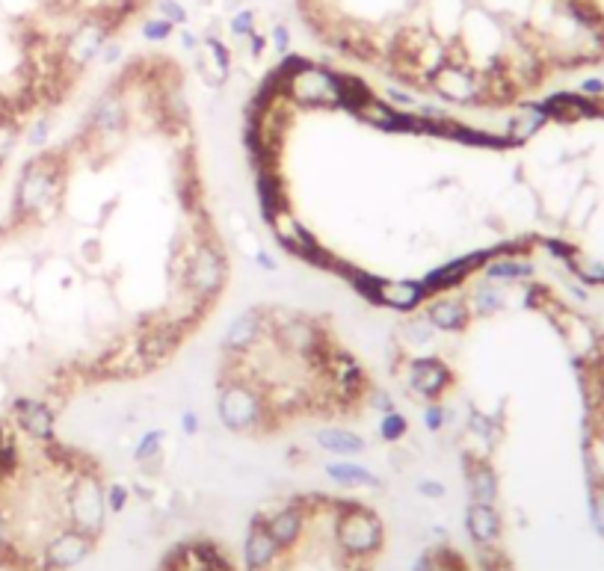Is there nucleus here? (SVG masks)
<instances>
[{
  "label": "nucleus",
  "mask_w": 604,
  "mask_h": 571,
  "mask_svg": "<svg viewBox=\"0 0 604 571\" xmlns=\"http://www.w3.org/2000/svg\"><path fill=\"white\" fill-rule=\"evenodd\" d=\"M468 429L480 438H492L495 435V427H492V415H483L480 409H471L468 412Z\"/></svg>",
  "instance_id": "47"
},
{
  "label": "nucleus",
  "mask_w": 604,
  "mask_h": 571,
  "mask_svg": "<svg viewBox=\"0 0 604 571\" xmlns=\"http://www.w3.org/2000/svg\"><path fill=\"white\" fill-rule=\"evenodd\" d=\"M465 302H468L474 320H486V317H495L507 308V290L483 279V285L471 287L465 293Z\"/></svg>",
  "instance_id": "27"
},
{
  "label": "nucleus",
  "mask_w": 604,
  "mask_h": 571,
  "mask_svg": "<svg viewBox=\"0 0 604 571\" xmlns=\"http://www.w3.org/2000/svg\"><path fill=\"white\" fill-rule=\"evenodd\" d=\"M279 557H282V551L273 542V536L267 533L264 512H258L249 521V530H246V539H243V563H246V571H270L276 566Z\"/></svg>",
  "instance_id": "19"
},
{
  "label": "nucleus",
  "mask_w": 604,
  "mask_h": 571,
  "mask_svg": "<svg viewBox=\"0 0 604 571\" xmlns=\"http://www.w3.org/2000/svg\"><path fill=\"white\" fill-rule=\"evenodd\" d=\"M217 415H220V424L228 432L246 435V432L264 429V421L270 418V406H267V397L258 391V385H252L249 379L234 376L231 382L220 385Z\"/></svg>",
  "instance_id": "3"
},
{
  "label": "nucleus",
  "mask_w": 604,
  "mask_h": 571,
  "mask_svg": "<svg viewBox=\"0 0 604 571\" xmlns=\"http://www.w3.org/2000/svg\"><path fill=\"white\" fill-rule=\"evenodd\" d=\"M421 311L427 314V320L442 335H462L471 326V320H474L465 296H453V293H442V296L427 299Z\"/></svg>",
  "instance_id": "18"
},
{
  "label": "nucleus",
  "mask_w": 604,
  "mask_h": 571,
  "mask_svg": "<svg viewBox=\"0 0 604 571\" xmlns=\"http://www.w3.org/2000/svg\"><path fill=\"white\" fill-rule=\"evenodd\" d=\"M326 477L344 489H382V480L371 468L353 462V459H341V462H329L326 468Z\"/></svg>",
  "instance_id": "26"
},
{
  "label": "nucleus",
  "mask_w": 604,
  "mask_h": 571,
  "mask_svg": "<svg viewBox=\"0 0 604 571\" xmlns=\"http://www.w3.org/2000/svg\"><path fill=\"white\" fill-rule=\"evenodd\" d=\"M314 441L320 450L332 453V456H344V459H353V456H362L368 450V441L353 432V429L344 427H323L314 432Z\"/></svg>",
  "instance_id": "25"
},
{
  "label": "nucleus",
  "mask_w": 604,
  "mask_h": 571,
  "mask_svg": "<svg viewBox=\"0 0 604 571\" xmlns=\"http://www.w3.org/2000/svg\"><path fill=\"white\" fill-rule=\"evenodd\" d=\"M246 42H249V54H252L255 60H261V57H264V51L270 48V39H267V33H258V30H255V33H252V36H249Z\"/></svg>",
  "instance_id": "50"
},
{
  "label": "nucleus",
  "mask_w": 604,
  "mask_h": 571,
  "mask_svg": "<svg viewBox=\"0 0 604 571\" xmlns=\"http://www.w3.org/2000/svg\"><path fill=\"white\" fill-rule=\"evenodd\" d=\"M462 474H465V489L471 500L477 503H495L498 500V471L492 468V462L474 456V453H465L462 456Z\"/></svg>",
  "instance_id": "23"
},
{
  "label": "nucleus",
  "mask_w": 604,
  "mask_h": 571,
  "mask_svg": "<svg viewBox=\"0 0 604 571\" xmlns=\"http://www.w3.org/2000/svg\"><path fill=\"white\" fill-rule=\"evenodd\" d=\"M264 524L267 533L273 536V542L279 545L282 554L294 551L300 545L302 533H305V506L300 503H285L276 512H264Z\"/></svg>",
  "instance_id": "20"
},
{
  "label": "nucleus",
  "mask_w": 604,
  "mask_h": 571,
  "mask_svg": "<svg viewBox=\"0 0 604 571\" xmlns=\"http://www.w3.org/2000/svg\"><path fill=\"white\" fill-rule=\"evenodd\" d=\"M273 228V237H276V243L285 249V252H291L294 258H300L305 264H311V267H317V270H326V273H332V267H335V255L326 249V246H320V240L302 225L297 222L291 211H285V214L276 216V222L270 225Z\"/></svg>",
  "instance_id": "10"
},
{
  "label": "nucleus",
  "mask_w": 604,
  "mask_h": 571,
  "mask_svg": "<svg viewBox=\"0 0 604 571\" xmlns=\"http://www.w3.org/2000/svg\"><path fill=\"white\" fill-rule=\"evenodd\" d=\"M368 406H371L377 415H388V412H394V409H397L394 397H391L385 388H371V391H368Z\"/></svg>",
  "instance_id": "46"
},
{
  "label": "nucleus",
  "mask_w": 604,
  "mask_h": 571,
  "mask_svg": "<svg viewBox=\"0 0 604 571\" xmlns=\"http://www.w3.org/2000/svg\"><path fill=\"white\" fill-rule=\"evenodd\" d=\"M95 551V536L77 530V527H60L45 548L36 557V569L39 571H72L83 560H89V554Z\"/></svg>",
  "instance_id": "11"
},
{
  "label": "nucleus",
  "mask_w": 604,
  "mask_h": 571,
  "mask_svg": "<svg viewBox=\"0 0 604 571\" xmlns=\"http://www.w3.org/2000/svg\"><path fill=\"white\" fill-rule=\"evenodd\" d=\"M226 27L228 33H231V39H249L258 30V12L249 9V6H243V9H237V12L228 15Z\"/></svg>",
  "instance_id": "35"
},
{
  "label": "nucleus",
  "mask_w": 604,
  "mask_h": 571,
  "mask_svg": "<svg viewBox=\"0 0 604 571\" xmlns=\"http://www.w3.org/2000/svg\"><path fill=\"white\" fill-rule=\"evenodd\" d=\"M187 571H193V569H187Z\"/></svg>",
  "instance_id": "56"
},
{
  "label": "nucleus",
  "mask_w": 604,
  "mask_h": 571,
  "mask_svg": "<svg viewBox=\"0 0 604 571\" xmlns=\"http://www.w3.org/2000/svg\"><path fill=\"white\" fill-rule=\"evenodd\" d=\"M270 335V317L264 308H246L240 311L223 332V350L231 356H246L258 350V344Z\"/></svg>",
  "instance_id": "17"
},
{
  "label": "nucleus",
  "mask_w": 604,
  "mask_h": 571,
  "mask_svg": "<svg viewBox=\"0 0 604 571\" xmlns=\"http://www.w3.org/2000/svg\"><path fill=\"white\" fill-rule=\"evenodd\" d=\"M18 140H21V128H18L15 116H3L0 119V166L12 157Z\"/></svg>",
  "instance_id": "37"
},
{
  "label": "nucleus",
  "mask_w": 604,
  "mask_h": 571,
  "mask_svg": "<svg viewBox=\"0 0 604 571\" xmlns=\"http://www.w3.org/2000/svg\"><path fill=\"white\" fill-rule=\"evenodd\" d=\"M285 101L308 107V110H338L341 95H338V72L320 63H308L302 72H297L285 83Z\"/></svg>",
  "instance_id": "8"
},
{
  "label": "nucleus",
  "mask_w": 604,
  "mask_h": 571,
  "mask_svg": "<svg viewBox=\"0 0 604 571\" xmlns=\"http://www.w3.org/2000/svg\"><path fill=\"white\" fill-rule=\"evenodd\" d=\"M178 42H181V48H184L187 54H196L199 45H202V39H199L190 27H178Z\"/></svg>",
  "instance_id": "49"
},
{
  "label": "nucleus",
  "mask_w": 604,
  "mask_h": 571,
  "mask_svg": "<svg viewBox=\"0 0 604 571\" xmlns=\"http://www.w3.org/2000/svg\"><path fill=\"white\" fill-rule=\"evenodd\" d=\"M98 60H101L104 66H113V63H119V60H122V42H107V45L101 48Z\"/></svg>",
  "instance_id": "51"
},
{
  "label": "nucleus",
  "mask_w": 604,
  "mask_h": 571,
  "mask_svg": "<svg viewBox=\"0 0 604 571\" xmlns=\"http://www.w3.org/2000/svg\"><path fill=\"white\" fill-rule=\"evenodd\" d=\"M427 86L453 107H471L486 98V77L465 60H445L427 74Z\"/></svg>",
  "instance_id": "6"
},
{
  "label": "nucleus",
  "mask_w": 604,
  "mask_h": 571,
  "mask_svg": "<svg viewBox=\"0 0 604 571\" xmlns=\"http://www.w3.org/2000/svg\"><path fill=\"white\" fill-rule=\"evenodd\" d=\"M430 554H433V571H471L468 563H465V557L459 551L448 548V545H439Z\"/></svg>",
  "instance_id": "38"
},
{
  "label": "nucleus",
  "mask_w": 604,
  "mask_h": 571,
  "mask_svg": "<svg viewBox=\"0 0 604 571\" xmlns=\"http://www.w3.org/2000/svg\"><path fill=\"white\" fill-rule=\"evenodd\" d=\"M66 157L63 151H36L18 172L15 193H12V214L15 219L45 214L63 190Z\"/></svg>",
  "instance_id": "1"
},
{
  "label": "nucleus",
  "mask_w": 604,
  "mask_h": 571,
  "mask_svg": "<svg viewBox=\"0 0 604 571\" xmlns=\"http://www.w3.org/2000/svg\"><path fill=\"white\" fill-rule=\"evenodd\" d=\"M323 376L329 379L332 385V394L341 400V403H356L362 397H368V373L365 367L359 364V358L341 347H332L329 356H326V370Z\"/></svg>",
  "instance_id": "14"
},
{
  "label": "nucleus",
  "mask_w": 604,
  "mask_h": 571,
  "mask_svg": "<svg viewBox=\"0 0 604 571\" xmlns=\"http://www.w3.org/2000/svg\"><path fill=\"white\" fill-rule=\"evenodd\" d=\"M228 282V261L223 249L214 240H199L193 252L184 258V276L181 285L184 293H190L199 302H211L223 293Z\"/></svg>",
  "instance_id": "5"
},
{
  "label": "nucleus",
  "mask_w": 604,
  "mask_h": 571,
  "mask_svg": "<svg viewBox=\"0 0 604 571\" xmlns=\"http://www.w3.org/2000/svg\"><path fill=\"white\" fill-rule=\"evenodd\" d=\"M128 122H131V110H128V101H125V92L116 86V89H107L92 104L86 128L98 140H113V137H122L128 131Z\"/></svg>",
  "instance_id": "16"
},
{
  "label": "nucleus",
  "mask_w": 604,
  "mask_h": 571,
  "mask_svg": "<svg viewBox=\"0 0 604 571\" xmlns=\"http://www.w3.org/2000/svg\"><path fill=\"white\" fill-rule=\"evenodd\" d=\"M448 409L442 406V403H427L424 406V412H421V424L427 432H442V429L448 427Z\"/></svg>",
  "instance_id": "42"
},
{
  "label": "nucleus",
  "mask_w": 604,
  "mask_h": 571,
  "mask_svg": "<svg viewBox=\"0 0 604 571\" xmlns=\"http://www.w3.org/2000/svg\"><path fill=\"white\" fill-rule=\"evenodd\" d=\"M593 515H596V524H599V530L604 533V498L596 500V506H593Z\"/></svg>",
  "instance_id": "55"
},
{
  "label": "nucleus",
  "mask_w": 604,
  "mask_h": 571,
  "mask_svg": "<svg viewBox=\"0 0 604 571\" xmlns=\"http://www.w3.org/2000/svg\"><path fill=\"white\" fill-rule=\"evenodd\" d=\"M480 551V569L483 571H513L510 560L501 557L495 548H477Z\"/></svg>",
  "instance_id": "45"
},
{
  "label": "nucleus",
  "mask_w": 604,
  "mask_h": 571,
  "mask_svg": "<svg viewBox=\"0 0 604 571\" xmlns=\"http://www.w3.org/2000/svg\"><path fill=\"white\" fill-rule=\"evenodd\" d=\"M530 273H533L530 264L519 261V258H513V255H507V252L495 255V258L480 270V276H483L486 282H495V285H504V282H522V279H528Z\"/></svg>",
  "instance_id": "29"
},
{
  "label": "nucleus",
  "mask_w": 604,
  "mask_h": 571,
  "mask_svg": "<svg viewBox=\"0 0 604 571\" xmlns=\"http://www.w3.org/2000/svg\"><path fill=\"white\" fill-rule=\"evenodd\" d=\"M465 533L474 542V548H495L501 539V515L495 503L471 500L465 506Z\"/></svg>",
  "instance_id": "22"
},
{
  "label": "nucleus",
  "mask_w": 604,
  "mask_h": 571,
  "mask_svg": "<svg viewBox=\"0 0 604 571\" xmlns=\"http://www.w3.org/2000/svg\"><path fill=\"white\" fill-rule=\"evenodd\" d=\"M21 468V447L15 438V429L0 421V483L12 480Z\"/></svg>",
  "instance_id": "31"
},
{
  "label": "nucleus",
  "mask_w": 604,
  "mask_h": 571,
  "mask_svg": "<svg viewBox=\"0 0 604 571\" xmlns=\"http://www.w3.org/2000/svg\"><path fill=\"white\" fill-rule=\"evenodd\" d=\"M267 39H270V48H273L279 57H282V54H288V51H291V42H294L291 27H288V24H282V21H279V24H273V30H270V36H267Z\"/></svg>",
  "instance_id": "43"
},
{
  "label": "nucleus",
  "mask_w": 604,
  "mask_h": 571,
  "mask_svg": "<svg viewBox=\"0 0 604 571\" xmlns=\"http://www.w3.org/2000/svg\"><path fill=\"white\" fill-rule=\"evenodd\" d=\"M9 418L18 432H24L27 438L39 441V444H51L57 441V415L54 409L30 394H18L9 400Z\"/></svg>",
  "instance_id": "15"
},
{
  "label": "nucleus",
  "mask_w": 604,
  "mask_h": 571,
  "mask_svg": "<svg viewBox=\"0 0 604 571\" xmlns=\"http://www.w3.org/2000/svg\"><path fill=\"white\" fill-rule=\"evenodd\" d=\"M187 548H190V569L193 571H234L226 548H220L211 539H193V542H187Z\"/></svg>",
  "instance_id": "28"
},
{
  "label": "nucleus",
  "mask_w": 604,
  "mask_h": 571,
  "mask_svg": "<svg viewBox=\"0 0 604 571\" xmlns=\"http://www.w3.org/2000/svg\"><path fill=\"white\" fill-rule=\"evenodd\" d=\"M270 335L276 341L279 350H285L288 356H297L308 364H317L320 373L326 370V356L332 350V344L323 338L320 323L308 320V317H285L270 323Z\"/></svg>",
  "instance_id": "7"
},
{
  "label": "nucleus",
  "mask_w": 604,
  "mask_h": 571,
  "mask_svg": "<svg viewBox=\"0 0 604 571\" xmlns=\"http://www.w3.org/2000/svg\"><path fill=\"white\" fill-rule=\"evenodd\" d=\"M163 441H166V432H163V429H146V432L137 438V444H134V462L146 468L149 462L160 459Z\"/></svg>",
  "instance_id": "33"
},
{
  "label": "nucleus",
  "mask_w": 604,
  "mask_h": 571,
  "mask_svg": "<svg viewBox=\"0 0 604 571\" xmlns=\"http://www.w3.org/2000/svg\"><path fill=\"white\" fill-rule=\"evenodd\" d=\"M48 140H51V119H48V116L36 119V122L24 131V143H27V148H33V151L45 148Z\"/></svg>",
  "instance_id": "40"
},
{
  "label": "nucleus",
  "mask_w": 604,
  "mask_h": 571,
  "mask_svg": "<svg viewBox=\"0 0 604 571\" xmlns=\"http://www.w3.org/2000/svg\"><path fill=\"white\" fill-rule=\"evenodd\" d=\"M110 33H113V24L104 15H92V18L80 21L63 45V63L77 72L86 69L89 63L98 60L101 48L110 42Z\"/></svg>",
  "instance_id": "13"
},
{
  "label": "nucleus",
  "mask_w": 604,
  "mask_h": 571,
  "mask_svg": "<svg viewBox=\"0 0 604 571\" xmlns=\"http://www.w3.org/2000/svg\"><path fill=\"white\" fill-rule=\"evenodd\" d=\"M436 326L427 320V314L424 311H412L403 323H400V341L406 344V347H430V344H436Z\"/></svg>",
  "instance_id": "30"
},
{
  "label": "nucleus",
  "mask_w": 604,
  "mask_h": 571,
  "mask_svg": "<svg viewBox=\"0 0 604 571\" xmlns=\"http://www.w3.org/2000/svg\"><path fill=\"white\" fill-rule=\"evenodd\" d=\"M199 429H202L199 415H196L193 409H184V412H181V432H184V435H199Z\"/></svg>",
  "instance_id": "52"
},
{
  "label": "nucleus",
  "mask_w": 604,
  "mask_h": 571,
  "mask_svg": "<svg viewBox=\"0 0 604 571\" xmlns=\"http://www.w3.org/2000/svg\"><path fill=\"white\" fill-rule=\"evenodd\" d=\"M128 500H131V489H128L125 483H110V486H104V503H107V512H113V515L125 512Z\"/></svg>",
  "instance_id": "41"
},
{
  "label": "nucleus",
  "mask_w": 604,
  "mask_h": 571,
  "mask_svg": "<svg viewBox=\"0 0 604 571\" xmlns=\"http://www.w3.org/2000/svg\"><path fill=\"white\" fill-rule=\"evenodd\" d=\"M501 252H507V249H474V252H465V255H456L451 261H445V264H439V267H433L424 279H421V285L427 290V299H433V296H442V293H453V290H459L462 285H468L474 276H480V270L495 258V255H501Z\"/></svg>",
  "instance_id": "9"
},
{
  "label": "nucleus",
  "mask_w": 604,
  "mask_h": 571,
  "mask_svg": "<svg viewBox=\"0 0 604 571\" xmlns=\"http://www.w3.org/2000/svg\"><path fill=\"white\" fill-rule=\"evenodd\" d=\"M382 98H385L394 110H415V107H418V98H415L412 92L400 89V86H388Z\"/></svg>",
  "instance_id": "44"
},
{
  "label": "nucleus",
  "mask_w": 604,
  "mask_h": 571,
  "mask_svg": "<svg viewBox=\"0 0 604 571\" xmlns=\"http://www.w3.org/2000/svg\"><path fill=\"white\" fill-rule=\"evenodd\" d=\"M202 48L208 54V66L217 69V80L223 83L228 74H231V48L226 45V39L217 36V33H205L202 36Z\"/></svg>",
  "instance_id": "32"
},
{
  "label": "nucleus",
  "mask_w": 604,
  "mask_h": 571,
  "mask_svg": "<svg viewBox=\"0 0 604 571\" xmlns=\"http://www.w3.org/2000/svg\"><path fill=\"white\" fill-rule=\"evenodd\" d=\"M252 261H255L264 273H276V270H279L276 258H273L270 252H264V249H255V252H252Z\"/></svg>",
  "instance_id": "53"
},
{
  "label": "nucleus",
  "mask_w": 604,
  "mask_h": 571,
  "mask_svg": "<svg viewBox=\"0 0 604 571\" xmlns=\"http://www.w3.org/2000/svg\"><path fill=\"white\" fill-rule=\"evenodd\" d=\"M255 196H258V211L267 225L276 222V216L291 211L285 199V184L276 169H255Z\"/></svg>",
  "instance_id": "24"
},
{
  "label": "nucleus",
  "mask_w": 604,
  "mask_h": 571,
  "mask_svg": "<svg viewBox=\"0 0 604 571\" xmlns=\"http://www.w3.org/2000/svg\"><path fill=\"white\" fill-rule=\"evenodd\" d=\"M335 515V545L350 563H365L385 548V524L362 500H329Z\"/></svg>",
  "instance_id": "2"
},
{
  "label": "nucleus",
  "mask_w": 604,
  "mask_h": 571,
  "mask_svg": "<svg viewBox=\"0 0 604 571\" xmlns=\"http://www.w3.org/2000/svg\"><path fill=\"white\" fill-rule=\"evenodd\" d=\"M427 302V290L421 279H379L377 305L397 311V314H412L421 311Z\"/></svg>",
  "instance_id": "21"
},
{
  "label": "nucleus",
  "mask_w": 604,
  "mask_h": 571,
  "mask_svg": "<svg viewBox=\"0 0 604 571\" xmlns=\"http://www.w3.org/2000/svg\"><path fill=\"white\" fill-rule=\"evenodd\" d=\"M154 9H157V15L166 18L172 27H187V24H190V12H187V6H184L181 0H157Z\"/></svg>",
  "instance_id": "39"
},
{
  "label": "nucleus",
  "mask_w": 604,
  "mask_h": 571,
  "mask_svg": "<svg viewBox=\"0 0 604 571\" xmlns=\"http://www.w3.org/2000/svg\"><path fill=\"white\" fill-rule=\"evenodd\" d=\"M175 30L178 27H172L166 18H160V15H151V18H146L143 24H140V36L146 39V42H151V45H163V42H169L172 36H175Z\"/></svg>",
  "instance_id": "36"
},
{
  "label": "nucleus",
  "mask_w": 604,
  "mask_h": 571,
  "mask_svg": "<svg viewBox=\"0 0 604 571\" xmlns=\"http://www.w3.org/2000/svg\"><path fill=\"white\" fill-rule=\"evenodd\" d=\"M9 545H12V539H9V521H6V515H3V509H0V554H3Z\"/></svg>",
  "instance_id": "54"
},
{
  "label": "nucleus",
  "mask_w": 604,
  "mask_h": 571,
  "mask_svg": "<svg viewBox=\"0 0 604 571\" xmlns=\"http://www.w3.org/2000/svg\"><path fill=\"white\" fill-rule=\"evenodd\" d=\"M415 489H418V495H421V498H427V500H442L445 495H448L445 483H439V480H430V477H427V480H421V483H418Z\"/></svg>",
  "instance_id": "48"
},
{
  "label": "nucleus",
  "mask_w": 604,
  "mask_h": 571,
  "mask_svg": "<svg viewBox=\"0 0 604 571\" xmlns=\"http://www.w3.org/2000/svg\"><path fill=\"white\" fill-rule=\"evenodd\" d=\"M377 432L385 444H397V441H403V438L409 435V421H406L403 412L394 409V412H388V415H379Z\"/></svg>",
  "instance_id": "34"
},
{
  "label": "nucleus",
  "mask_w": 604,
  "mask_h": 571,
  "mask_svg": "<svg viewBox=\"0 0 604 571\" xmlns=\"http://www.w3.org/2000/svg\"><path fill=\"white\" fill-rule=\"evenodd\" d=\"M456 382L453 367L439 356H412L406 361V388L424 403H439Z\"/></svg>",
  "instance_id": "12"
},
{
  "label": "nucleus",
  "mask_w": 604,
  "mask_h": 571,
  "mask_svg": "<svg viewBox=\"0 0 604 571\" xmlns=\"http://www.w3.org/2000/svg\"><path fill=\"white\" fill-rule=\"evenodd\" d=\"M63 509L69 518V527H77L89 536H101L104 533V521H107V503H104V483L95 471L80 468L72 474L66 495H63Z\"/></svg>",
  "instance_id": "4"
}]
</instances>
